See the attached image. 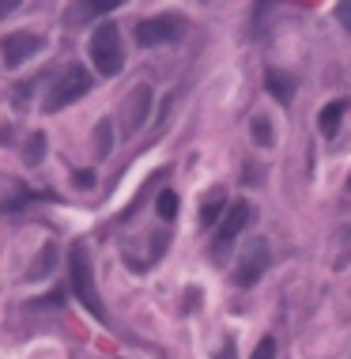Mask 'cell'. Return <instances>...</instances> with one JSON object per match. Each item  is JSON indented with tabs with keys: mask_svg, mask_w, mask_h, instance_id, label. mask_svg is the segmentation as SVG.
<instances>
[{
	"mask_svg": "<svg viewBox=\"0 0 351 359\" xmlns=\"http://www.w3.org/2000/svg\"><path fill=\"white\" fill-rule=\"evenodd\" d=\"M68 288L98 321H106V307L98 299V284H95V265H91V250L83 238H76L68 246Z\"/></svg>",
	"mask_w": 351,
	"mask_h": 359,
	"instance_id": "6da1fadb",
	"label": "cell"
},
{
	"mask_svg": "<svg viewBox=\"0 0 351 359\" xmlns=\"http://www.w3.org/2000/svg\"><path fill=\"white\" fill-rule=\"evenodd\" d=\"M87 57L95 64L98 76H117L125 68V50H121V31L114 23H98L87 42Z\"/></svg>",
	"mask_w": 351,
	"mask_h": 359,
	"instance_id": "7a4b0ae2",
	"label": "cell"
},
{
	"mask_svg": "<svg viewBox=\"0 0 351 359\" xmlns=\"http://www.w3.org/2000/svg\"><path fill=\"white\" fill-rule=\"evenodd\" d=\"M95 87V76H91L87 68H80V64H72V68H64L57 80H53V87L45 91V103L42 110L45 114H61L64 106H72V103H80L87 91Z\"/></svg>",
	"mask_w": 351,
	"mask_h": 359,
	"instance_id": "3957f363",
	"label": "cell"
},
{
	"mask_svg": "<svg viewBox=\"0 0 351 359\" xmlns=\"http://www.w3.org/2000/svg\"><path fill=\"white\" fill-rule=\"evenodd\" d=\"M186 15H174V12H163V15H151V20H140L136 23V45L144 50H155V45H170L186 34Z\"/></svg>",
	"mask_w": 351,
	"mask_h": 359,
	"instance_id": "277c9868",
	"label": "cell"
},
{
	"mask_svg": "<svg viewBox=\"0 0 351 359\" xmlns=\"http://www.w3.org/2000/svg\"><path fill=\"white\" fill-rule=\"evenodd\" d=\"M269 265H272V250H269V238H249L246 242V250L242 257H238V265H234V284L238 288H253L257 280H261L264 272H269Z\"/></svg>",
	"mask_w": 351,
	"mask_h": 359,
	"instance_id": "5b68a950",
	"label": "cell"
},
{
	"mask_svg": "<svg viewBox=\"0 0 351 359\" xmlns=\"http://www.w3.org/2000/svg\"><path fill=\"white\" fill-rule=\"evenodd\" d=\"M249 224H253V205H249V200H234V205H227L223 224H219V231H216V246H211V254L223 257L230 246L238 242V235H242Z\"/></svg>",
	"mask_w": 351,
	"mask_h": 359,
	"instance_id": "8992f818",
	"label": "cell"
},
{
	"mask_svg": "<svg viewBox=\"0 0 351 359\" xmlns=\"http://www.w3.org/2000/svg\"><path fill=\"white\" fill-rule=\"evenodd\" d=\"M45 38L34 31H12L0 38V61H4V68H20L34 57V53H42Z\"/></svg>",
	"mask_w": 351,
	"mask_h": 359,
	"instance_id": "52a82bcc",
	"label": "cell"
},
{
	"mask_svg": "<svg viewBox=\"0 0 351 359\" xmlns=\"http://www.w3.org/2000/svg\"><path fill=\"white\" fill-rule=\"evenodd\" d=\"M147 117H151V87L140 84V87L128 91L125 103H121V133L125 136H136L144 129Z\"/></svg>",
	"mask_w": 351,
	"mask_h": 359,
	"instance_id": "ba28073f",
	"label": "cell"
},
{
	"mask_svg": "<svg viewBox=\"0 0 351 359\" xmlns=\"http://www.w3.org/2000/svg\"><path fill=\"white\" fill-rule=\"evenodd\" d=\"M125 0H72L68 12H64V23L68 27H87L95 20H103V15H110L114 8H121Z\"/></svg>",
	"mask_w": 351,
	"mask_h": 359,
	"instance_id": "9c48e42d",
	"label": "cell"
},
{
	"mask_svg": "<svg viewBox=\"0 0 351 359\" xmlns=\"http://www.w3.org/2000/svg\"><path fill=\"white\" fill-rule=\"evenodd\" d=\"M264 87H269V95L280 106H291V98H294V76H291V72L269 68V72H264Z\"/></svg>",
	"mask_w": 351,
	"mask_h": 359,
	"instance_id": "30bf717a",
	"label": "cell"
},
{
	"mask_svg": "<svg viewBox=\"0 0 351 359\" xmlns=\"http://www.w3.org/2000/svg\"><path fill=\"white\" fill-rule=\"evenodd\" d=\"M344 114H348V98H332L329 106H321V114H318V133H321V136H336V129H340V122H344Z\"/></svg>",
	"mask_w": 351,
	"mask_h": 359,
	"instance_id": "8fae6325",
	"label": "cell"
},
{
	"mask_svg": "<svg viewBox=\"0 0 351 359\" xmlns=\"http://www.w3.org/2000/svg\"><path fill=\"white\" fill-rule=\"evenodd\" d=\"M227 212V197H223V189H211L208 197H204V205H200V227H211L219 216Z\"/></svg>",
	"mask_w": 351,
	"mask_h": 359,
	"instance_id": "7c38bea8",
	"label": "cell"
},
{
	"mask_svg": "<svg viewBox=\"0 0 351 359\" xmlns=\"http://www.w3.org/2000/svg\"><path fill=\"white\" fill-rule=\"evenodd\" d=\"M114 152V125H110V117L95 125V155L98 159H106V155Z\"/></svg>",
	"mask_w": 351,
	"mask_h": 359,
	"instance_id": "4fadbf2b",
	"label": "cell"
},
{
	"mask_svg": "<svg viewBox=\"0 0 351 359\" xmlns=\"http://www.w3.org/2000/svg\"><path fill=\"white\" fill-rule=\"evenodd\" d=\"M249 133H253V140L261 144V148H272L276 144V133H272V122L264 114H257L253 122H249Z\"/></svg>",
	"mask_w": 351,
	"mask_h": 359,
	"instance_id": "5bb4252c",
	"label": "cell"
},
{
	"mask_svg": "<svg viewBox=\"0 0 351 359\" xmlns=\"http://www.w3.org/2000/svg\"><path fill=\"white\" fill-rule=\"evenodd\" d=\"M45 159V133H34L31 140H27V152H23V163L27 167H38Z\"/></svg>",
	"mask_w": 351,
	"mask_h": 359,
	"instance_id": "9a60e30c",
	"label": "cell"
},
{
	"mask_svg": "<svg viewBox=\"0 0 351 359\" xmlns=\"http://www.w3.org/2000/svg\"><path fill=\"white\" fill-rule=\"evenodd\" d=\"M155 212H159L163 219H174V216H178V193H174V189H163L159 200H155Z\"/></svg>",
	"mask_w": 351,
	"mask_h": 359,
	"instance_id": "2e32d148",
	"label": "cell"
},
{
	"mask_svg": "<svg viewBox=\"0 0 351 359\" xmlns=\"http://www.w3.org/2000/svg\"><path fill=\"white\" fill-rule=\"evenodd\" d=\"M249 359H276V337H261V344L253 348Z\"/></svg>",
	"mask_w": 351,
	"mask_h": 359,
	"instance_id": "e0dca14e",
	"label": "cell"
},
{
	"mask_svg": "<svg viewBox=\"0 0 351 359\" xmlns=\"http://www.w3.org/2000/svg\"><path fill=\"white\" fill-rule=\"evenodd\" d=\"M53 254H57V246H45V250H42V257H38V265H34V269H31V276H45V272H50V269H45V265L53 261Z\"/></svg>",
	"mask_w": 351,
	"mask_h": 359,
	"instance_id": "ac0fdd59",
	"label": "cell"
},
{
	"mask_svg": "<svg viewBox=\"0 0 351 359\" xmlns=\"http://www.w3.org/2000/svg\"><path fill=\"white\" fill-rule=\"evenodd\" d=\"M34 307H64V288H53L50 295H45L42 302H34Z\"/></svg>",
	"mask_w": 351,
	"mask_h": 359,
	"instance_id": "d6986e66",
	"label": "cell"
},
{
	"mask_svg": "<svg viewBox=\"0 0 351 359\" xmlns=\"http://www.w3.org/2000/svg\"><path fill=\"white\" fill-rule=\"evenodd\" d=\"M336 20L351 31V0H336Z\"/></svg>",
	"mask_w": 351,
	"mask_h": 359,
	"instance_id": "ffe728a7",
	"label": "cell"
},
{
	"mask_svg": "<svg viewBox=\"0 0 351 359\" xmlns=\"http://www.w3.org/2000/svg\"><path fill=\"white\" fill-rule=\"evenodd\" d=\"M76 186L80 189H91V186H95V174H91V170H76Z\"/></svg>",
	"mask_w": 351,
	"mask_h": 359,
	"instance_id": "44dd1931",
	"label": "cell"
},
{
	"mask_svg": "<svg viewBox=\"0 0 351 359\" xmlns=\"http://www.w3.org/2000/svg\"><path fill=\"white\" fill-rule=\"evenodd\" d=\"M20 4H23V0H0V20H4V15H12Z\"/></svg>",
	"mask_w": 351,
	"mask_h": 359,
	"instance_id": "7402d4cb",
	"label": "cell"
},
{
	"mask_svg": "<svg viewBox=\"0 0 351 359\" xmlns=\"http://www.w3.org/2000/svg\"><path fill=\"white\" fill-rule=\"evenodd\" d=\"M272 4H276V0H261V4H257V20H261V15H264V12H269V8H272Z\"/></svg>",
	"mask_w": 351,
	"mask_h": 359,
	"instance_id": "603a6c76",
	"label": "cell"
},
{
	"mask_svg": "<svg viewBox=\"0 0 351 359\" xmlns=\"http://www.w3.org/2000/svg\"><path fill=\"white\" fill-rule=\"evenodd\" d=\"M348 189H351V178H348Z\"/></svg>",
	"mask_w": 351,
	"mask_h": 359,
	"instance_id": "cb8c5ba5",
	"label": "cell"
}]
</instances>
